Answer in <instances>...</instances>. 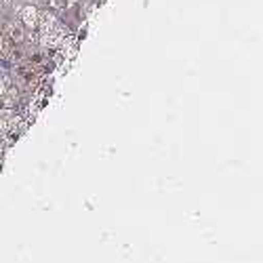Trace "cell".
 I'll list each match as a JSON object with an SVG mask.
<instances>
[{
  "label": "cell",
  "instance_id": "cell-2",
  "mask_svg": "<svg viewBox=\"0 0 263 263\" xmlns=\"http://www.w3.org/2000/svg\"><path fill=\"white\" fill-rule=\"evenodd\" d=\"M38 11L40 9L36 5H26L17 15V19L21 21V26H24L28 32H36V28H38Z\"/></svg>",
  "mask_w": 263,
  "mask_h": 263
},
{
  "label": "cell",
  "instance_id": "cell-1",
  "mask_svg": "<svg viewBox=\"0 0 263 263\" xmlns=\"http://www.w3.org/2000/svg\"><path fill=\"white\" fill-rule=\"evenodd\" d=\"M3 36L11 42V45H26V36H28V30L21 26L19 19H13V21H7L5 24V30H3Z\"/></svg>",
  "mask_w": 263,
  "mask_h": 263
},
{
  "label": "cell",
  "instance_id": "cell-3",
  "mask_svg": "<svg viewBox=\"0 0 263 263\" xmlns=\"http://www.w3.org/2000/svg\"><path fill=\"white\" fill-rule=\"evenodd\" d=\"M80 0H68V5H78Z\"/></svg>",
  "mask_w": 263,
  "mask_h": 263
}]
</instances>
